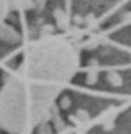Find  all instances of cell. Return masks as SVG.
Here are the masks:
<instances>
[{
    "instance_id": "cell-1",
    "label": "cell",
    "mask_w": 131,
    "mask_h": 134,
    "mask_svg": "<svg viewBox=\"0 0 131 134\" xmlns=\"http://www.w3.org/2000/svg\"><path fill=\"white\" fill-rule=\"evenodd\" d=\"M80 67V53L71 41L46 35L28 49L25 72L28 83L62 94L75 80Z\"/></svg>"
}]
</instances>
